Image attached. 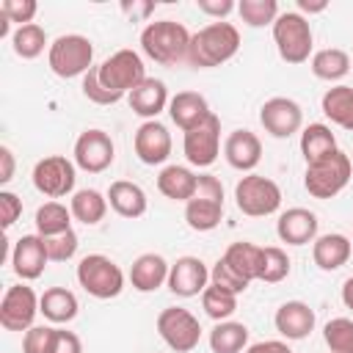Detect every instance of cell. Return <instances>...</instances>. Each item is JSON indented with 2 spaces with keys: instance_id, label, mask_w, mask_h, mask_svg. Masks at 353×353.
Instances as JSON below:
<instances>
[{
  "instance_id": "1",
  "label": "cell",
  "mask_w": 353,
  "mask_h": 353,
  "mask_svg": "<svg viewBox=\"0 0 353 353\" xmlns=\"http://www.w3.org/2000/svg\"><path fill=\"white\" fill-rule=\"evenodd\" d=\"M146 80L143 58L135 50H116L83 77V97L94 105H116Z\"/></svg>"
},
{
  "instance_id": "2",
  "label": "cell",
  "mask_w": 353,
  "mask_h": 353,
  "mask_svg": "<svg viewBox=\"0 0 353 353\" xmlns=\"http://www.w3.org/2000/svg\"><path fill=\"white\" fill-rule=\"evenodd\" d=\"M240 50V30L232 22H210L190 36L188 63L196 69H212L232 61Z\"/></svg>"
},
{
  "instance_id": "3",
  "label": "cell",
  "mask_w": 353,
  "mask_h": 353,
  "mask_svg": "<svg viewBox=\"0 0 353 353\" xmlns=\"http://www.w3.org/2000/svg\"><path fill=\"white\" fill-rule=\"evenodd\" d=\"M190 36L188 28L182 22L174 19H157L149 22L141 30V50L146 58H152L154 63L163 66H176L182 61H188V50H190Z\"/></svg>"
},
{
  "instance_id": "4",
  "label": "cell",
  "mask_w": 353,
  "mask_h": 353,
  "mask_svg": "<svg viewBox=\"0 0 353 353\" xmlns=\"http://www.w3.org/2000/svg\"><path fill=\"white\" fill-rule=\"evenodd\" d=\"M47 66L55 77L72 80V77H85L94 69V44L88 36L80 33H63L50 41L47 50Z\"/></svg>"
},
{
  "instance_id": "5",
  "label": "cell",
  "mask_w": 353,
  "mask_h": 353,
  "mask_svg": "<svg viewBox=\"0 0 353 353\" xmlns=\"http://www.w3.org/2000/svg\"><path fill=\"white\" fill-rule=\"evenodd\" d=\"M273 41H276L279 58L284 63H306L312 58L314 33H312V25L303 14L284 11L273 22Z\"/></svg>"
},
{
  "instance_id": "6",
  "label": "cell",
  "mask_w": 353,
  "mask_h": 353,
  "mask_svg": "<svg viewBox=\"0 0 353 353\" xmlns=\"http://www.w3.org/2000/svg\"><path fill=\"white\" fill-rule=\"evenodd\" d=\"M350 174H353L350 157L336 149V152L325 154L323 160L306 165L303 188H306V193L314 196V199H334L336 193H342V190L347 188Z\"/></svg>"
},
{
  "instance_id": "7",
  "label": "cell",
  "mask_w": 353,
  "mask_h": 353,
  "mask_svg": "<svg viewBox=\"0 0 353 353\" xmlns=\"http://www.w3.org/2000/svg\"><path fill=\"white\" fill-rule=\"evenodd\" d=\"M77 284L91 295V298H99V301H110L116 295H121L124 290V273L121 268L105 256V254H85L80 262H77Z\"/></svg>"
},
{
  "instance_id": "8",
  "label": "cell",
  "mask_w": 353,
  "mask_h": 353,
  "mask_svg": "<svg viewBox=\"0 0 353 353\" xmlns=\"http://www.w3.org/2000/svg\"><path fill=\"white\" fill-rule=\"evenodd\" d=\"M223 218V185L212 174H199L196 196L185 204V221L193 232H212Z\"/></svg>"
},
{
  "instance_id": "9",
  "label": "cell",
  "mask_w": 353,
  "mask_h": 353,
  "mask_svg": "<svg viewBox=\"0 0 353 353\" xmlns=\"http://www.w3.org/2000/svg\"><path fill=\"white\" fill-rule=\"evenodd\" d=\"M234 204L248 218H265L273 215L281 207V188L262 174H245L234 185Z\"/></svg>"
},
{
  "instance_id": "10",
  "label": "cell",
  "mask_w": 353,
  "mask_h": 353,
  "mask_svg": "<svg viewBox=\"0 0 353 353\" xmlns=\"http://www.w3.org/2000/svg\"><path fill=\"white\" fill-rule=\"evenodd\" d=\"M160 339L174 350V353H190L201 342V325L199 317L182 306H168L157 314L154 320Z\"/></svg>"
},
{
  "instance_id": "11",
  "label": "cell",
  "mask_w": 353,
  "mask_h": 353,
  "mask_svg": "<svg viewBox=\"0 0 353 353\" xmlns=\"http://www.w3.org/2000/svg\"><path fill=\"white\" fill-rule=\"evenodd\" d=\"M33 188L47 196V199H61V196H69L74 193V179H77V165L74 160H66L63 154H50V157H41L36 165H33Z\"/></svg>"
},
{
  "instance_id": "12",
  "label": "cell",
  "mask_w": 353,
  "mask_h": 353,
  "mask_svg": "<svg viewBox=\"0 0 353 353\" xmlns=\"http://www.w3.org/2000/svg\"><path fill=\"white\" fill-rule=\"evenodd\" d=\"M74 165L85 174H102L116 160L113 138L105 130H85L74 141Z\"/></svg>"
},
{
  "instance_id": "13",
  "label": "cell",
  "mask_w": 353,
  "mask_h": 353,
  "mask_svg": "<svg viewBox=\"0 0 353 353\" xmlns=\"http://www.w3.org/2000/svg\"><path fill=\"white\" fill-rule=\"evenodd\" d=\"M182 152H185L190 165L210 168L218 160V154H221V119L212 113L199 127L188 130L185 141H182Z\"/></svg>"
},
{
  "instance_id": "14",
  "label": "cell",
  "mask_w": 353,
  "mask_h": 353,
  "mask_svg": "<svg viewBox=\"0 0 353 353\" xmlns=\"http://www.w3.org/2000/svg\"><path fill=\"white\" fill-rule=\"evenodd\" d=\"M39 314V298L33 287L28 284H14L3 292L0 301V325L6 331H28L33 328V320Z\"/></svg>"
},
{
  "instance_id": "15",
  "label": "cell",
  "mask_w": 353,
  "mask_h": 353,
  "mask_svg": "<svg viewBox=\"0 0 353 353\" xmlns=\"http://www.w3.org/2000/svg\"><path fill=\"white\" fill-rule=\"evenodd\" d=\"M259 124L273 138H290L303 127V110L290 97H270L259 108Z\"/></svg>"
},
{
  "instance_id": "16",
  "label": "cell",
  "mask_w": 353,
  "mask_h": 353,
  "mask_svg": "<svg viewBox=\"0 0 353 353\" xmlns=\"http://www.w3.org/2000/svg\"><path fill=\"white\" fill-rule=\"evenodd\" d=\"M171 132L165 124H160L157 119L154 121H143L138 130H135V138H132V149H135V157L143 163V165H163L168 157H171Z\"/></svg>"
},
{
  "instance_id": "17",
  "label": "cell",
  "mask_w": 353,
  "mask_h": 353,
  "mask_svg": "<svg viewBox=\"0 0 353 353\" xmlns=\"http://www.w3.org/2000/svg\"><path fill=\"white\" fill-rule=\"evenodd\" d=\"M210 284V268L199 256H179L168 270V290L179 298L201 295Z\"/></svg>"
},
{
  "instance_id": "18",
  "label": "cell",
  "mask_w": 353,
  "mask_h": 353,
  "mask_svg": "<svg viewBox=\"0 0 353 353\" xmlns=\"http://www.w3.org/2000/svg\"><path fill=\"white\" fill-rule=\"evenodd\" d=\"M50 256L41 234H22L11 248V268L22 281H33L44 273Z\"/></svg>"
},
{
  "instance_id": "19",
  "label": "cell",
  "mask_w": 353,
  "mask_h": 353,
  "mask_svg": "<svg viewBox=\"0 0 353 353\" xmlns=\"http://www.w3.org/2000/svg\"><path fill=\"white\" fill-rule=\"evenodd\" d=\"M317 215L306 207H290L279 215L276 221V234L281 243L287 245H306V243H314L317 240Z\"/></svg>"
},
{
  "instance_id": "20",
  "label": "cell",
  "mask_w": 353,
  "mask_h": 353,
  "mask_svg": "<svg viewBox=\"0 0 353 353\" xmlns=\"http://www.w3.org/2000/svg\"><path fill=\"white\" fill-rule=\"evenodd\" d=\"M223 157L234 171L251 174L262 160V141L251 130H232L223 141Z\"/></svg>"
},
{
  "instance_id": "21",
  "label": "cell",
  "mask_w": 353,
  "mask_h": 353,
  "mask_svg": "<svg viewBox=\"0 0 353 353\" xmlns=\"http://www.w3.org/2000/svg\"><path fill=\"white\" fill-rule=\"evenodd\" d=\"M314 309L303 301H284L273 314V325L284 339H306L314 331Z\"/></svg>"
},
{
  "instance_id": "22",
  "label": "cell",
  "mask_w": 353,
  "mask_h": 353,
  "mask_svg": "<svg viewBox=\"0 0 353 353\" xmlns=\"http://www.w3.org/2000/svg\"><path fill=\"white\" fill-rule=\"evenodd\" d=\"M127 102H130V110L146 121H154L171 102L168 97V88L163 80L157 77H146L143 83H138L130 94H127Z\"/></svg>"
},
{
  "instance_id": "23",
  "label": "cell",
  "mask_w": 353,
  "mask_h": 353,
  "mask_svg": "<svg viewBox=\"0 0 353 353\" xmlns=\"http://www.w3.org/2000/svg\"><path fill=\"white\" fill-rule=\"evenodd\" d=\"M168 116H171V121L182 132H188V130L199 127L204 119H210L212 110H210V102H207L204 94H199V91H179L168 102Z\"/></svg>"
},
{
  "instance_id": "24",
  "label": "cell",
  "mask_w": 353,
  "mask_h": 353,
  "mask_svg": "<svg viewBox=\"0 0 353 353\" xmlns=\"http://www.w3.org/2000/svg\"><path fill=\"white\" fill-rule=\"evenodd\" d=\"M350 251H353V240L347 234H339V232L317 234V240L312 243V259L325 273L339 270L342 265H347Z\"/></svg>"
},
{
  "instance_id": "25",
  "label": "cell",
  "mask_w": 353,
  "mask_h": 353,
  "mask_svg": "<svg viewBox=\"0 0 353 353\" xmlns=\"http://www.w3.org/2000/svg\"><path fill=\"white\" fill-rule=\"evenodd\" d=\"M168 270H171V265L160 254H154V251L141 254L130 268V284L135 292H154L163 284H168Z\"/></svg>"
},
{
  "instance_id": "26",
  "label": "cell",
  "mask_w": 353,
  "mask_h": 353,
  "mask_svg": "<svg viewBox=\"0 0 353 353\" xmlns=\"http://www.w3.org/2000/svg\"><path fill=\"white\" fill-rule=\"evenodd\" d=\"M105 196H108L110 210L116 215H121V218H141L146 212V207H149V199H146L143 188L138 182H130V179L110 182Z\"/></svg>"
},
{
  "instance_id": "27",
  "label": "cell",
  "mask_w": 353,
  "mask_h": 353,
  "mask_svg": "<svg viewBox=\"0 0 353 353\" xmlns=\"http://www.w3.org/2000/svg\"><path fill=\"white\" fill-rule=\"evenodd\" d=\"M199 188V174H193L188 165H165L157 174V190L171 201H190Z\"/></svg>"
},
{
  "instance_id": "28",
  "label": "cell",
  "mask_w": 353,
  "mask_h": 353,
  "mask_svg": "<svg viewBox=\"0 0 353 353\" xmlns=\"http://www.w3.org/2000/svg\"><path fill=\"white\" fill-rule=\"evenodd\" d=\"M77 309H80L77 295L72 290H66V287H50L39 298V312L50 323H58V325L61 323H72L77 317Z\"/></svg>"
},
{
  "instance_id": "29",
  "label": "cell",
  "mask_w": 353,
  "mask_h": 353,
  "mask_svg": "<svg viewBox=\"0 0 353 353\" xmlns=\"http://www.w3.org/2000/svg\"><path fill=\"white\" fill-rule=\"evenodd\" d=\"M320 108L325 113V119L342 130H350L353 132V88L339 83V85H331L323 99H320Z\"/></svg>"
},
{
  "instance_id": "30",
  "label": "cell",
  "mask_w": 353,
  "mask_h": 353,
  "mask_svg": "<svg viewBox=\"0 0 353 353\" xmlns=\"http://www.w3.org/2000/svg\"><path fill=\"white\" fill-rule=\"evenodd\" d=\"M309 69H312V74L317 80L336 83V80H342L350 72V55L345 50H339V47H325V50L312 52Z\"/></svg>"
},
{
  "instance_id": "31",
  "label": "cell",
  "mask_w": 353,
  "mask_h": 353,
  "mask_svg": "<svg viewBox=\"0 0 353 353\" xmlns=\"http://www.w3.org/2000/svg\"><path fill=\"white\" fill-rule=\"evenodd\" d=\"M331 152H336V135L331 132L328 124L314 121V124H309V127L301 130V154H303L306 165L323 160Z\"/></svg>"
},
{
  "instance_id": "32",
  "label": "cell",
  "mask_w": 353,
  "mask_h": 353,
  "mask_svg": "<svg viewBox=\"0 0 353 353\" xmlns=\"http://www.w3.org/2000/svg\"><path fill=\"white\" fill-rule=\"evenodd\" d=\"M108 196H102L99 190L94 188H83V190H74L72 193V201H69V210H72V218L85 223V226H97L105 212H108Z\"/></svg>"
},
{
  "instance_id": "33",
  "label": "cell",
  "mask_w": 353,
  "mask_h": 353,
  "mask_svg": "<svg viewBox=\"0 0 353 353\" xmlns=\"http://www.w3.org/2000/svg\"><path fill=\"white\" fill-rule=\"evenodd\" d=\"M245 347H248V325L245 323L223 320V323H215V328L210 331L212 353H245Z\"/></svg>"
},
{
  "instance_id": "34",
  "label": "cell",
  "mask_w": 353,
  "mask_h": 353,
  "mask_svg": "<svg viewBox=\"0 0 353 353\" xmlns=\"http://www.w3.org/2000/svg\"><path fill=\"white\" fill-rule=\"evenodd\" d=\"M223 259L248 281L259 279V262H262V245H254L248 240H237L223 251Z\"/></svg>"
},
{
  "instance_id": "35",
  "label": "cell",
  "mask_w": 353,
  "mask_h": 353,
  "mask_svg": "<svg viewBox=\"0 0 353 353\" xmlns=\"http://www.w3.org/2000/svg\"><path fill=\"white\" fill-rule=\"evenodd\" d=\"M33 223H36V234H41V237L61 234V232L72 229V210L61 201H44L36 210Z\"/></svg>"
},
{
  "instance_id": "36",
  "label": "cell",
  "mask_w": 353,
  "mask_h": 353,
  "mask_svg": "<svg viewBox=\"0 0 353 353\" xmlns=\"http://www.w3.org/2000/svg\"><path fill=\"white\" fill-rule=\"evenodd\" d=\"M11 47L22 61H33V58H39L44 52V47L50 50V41H47L44 28L30 22V25H22V28H17L11 33Z\"/></svg>"
},
{
  "instance_id": "37",
  "label": "cell",
  "mask_w": 353,
  "mask_h": 353,
  "mask_svg": "<svg viewBox=\"0 0 353 353\" xmlns=\"http://www.w3.org/2000/svg\"><path fill=\"white\" fill-rule=\"evenodd\" d=\"M201 309L215 323H223V320H229L237 312V295L229 292V290H223V287L207 284V290L201 292Z\"/></svg>"
},
{
  "instance_id": "38",
  "label": "cell",
  "mask_w": 353,
  "mask_h": 353,
  "mask_svg": "<svg viewBox=\"0 0 353 353\" xmlns=\"http://www.w3.org/2000/svg\"><path fill=\"white\" fill-rule=\"evenodd\" d=\"M290 256L279 245H265L262 248V262H259V281L265 284H279L290 276Z\"/></svg>"
},
{
  "instance_id": "39",
  "label": "cell",
  "mask_w": 353,
  "mask_h": 353,
  "mask_svg": "<svg viewBox=\"0 0 353 353\" xmlns=\"http://www.w3.org/2000/svg\"><path fill=\"white\" fill-rule=\"evenodd\" d=\"M237 14L248 28H265L279 19V3L276 0H240Z\"/></svg>"
},
{
  "instance_id": "40",
  "label": "cell",
  "mask_w": 353,
  "mask_h": 353,
  "mask_svg": "<svg viewBox=\"0 0 353 353\" xmlns=\"http://www.w3.org/2000/svg\"><path fill=\"white\" fill-rule=\"evenodd\" d=\"M323 339L331 353H353V320L350 317H331L323 325Z\"/></svg>"
},
{
  "instance_id": "41",
  "label": "cell",
  "mask_w": 353,
  "mask_h": 353,
  "mask_svg": "<svg viewBox=\"0 0 353 353\" xmlns=\"http://www.w3.org/2000/svg\"><path fill=\"white\" fill-rule=\"evenodd\" d=\"M210 284H215V287H223V290H229V292H234V295H240V292H245L248 290V279H243L223 256L210 268Z\"/></svg>"
},
{
  "instance_id": "42",
  "label": "cell",
  "mask_w": 353,
  "mask_h": 353,
  "mask_svg": "<svg viewBox=\"0 0 353 353\" xmlns=\"http://www.w3.org/2000/svg\"><path fill=\"white\" fill-rule=\"evenodd\" d=\"M41 240H44V248H47L50 262H69V259L77 254V245H80L74 229H66V232H61V234L41 237Z\"/></svg>"
},
{
  "instance_id": "43",
  "label": "cell",
  "mask_w": 353,
  "mask_h": 353,
  "mask_svg": "<svg viewBox=\"0 0 353 353\" xmlns=\"http://www.w3.org/2000/svg\"><path fill=\"white\" fill-rule=\"evenodd\" d=\"M58 328L52 325H33L22 334V353H52L55 350Z\"/></svg>"
},
{
  "instance_id": "44",
  "label": "cell",
  "mask_w": 353,
  "mask_h": 353,
  "mask_svg": "<svg viewBox=\"0 0 353 353\" xmlns=\"http://www.w3.org/2000/svg\"><path fill=\"white\" fill-rule=\"evenodd\" d=\"M0 11L11 22H17V28H22V25H30L33 22V17L39 11V3L36 0H3L0 3Z\"/></svg>"
},
{
  "instance_id": "45",
  "label": "cell",
  "mask_w": 353,
  "mask_h": 353,
  "mask_svg": "<svg viewBox=\"0 0 353 353\" xmlns=\"http://www.w3.org/2000/svg\"><path fill=\"white\" fill-rule=\"evenodd\" d=\"M22 215V199L11 190H0V223L3 229H11Z\"/></svg>"
},
{
  "instance_id": "46",
  "label": "cell",
  "mask_w": 353,
  "mask_h": 353,
  "mask_svg": "<svg viewBox=\"0 0 353 353\" xmlns=\"http://www.w3.org/2000/svg\"><path fill=\"white\" fill-rule=\"evenodd\" d=\"M196 6L201 14L212 17L215 22H223L232 11H237V3H232V0H196Z\"/></svg>"
},
{
  "instance_id": "47",
  "label": "cell",
  "mask_w": 353,
  "mask_h": 353,
  "mask_svg": "<svg viewBox=\"0 0 353 353\" xmlns=\"http://www.w3.org/2000/svg\"><path fill=\"white\" fill-rule=\"evenodd\" d=\"M52 353H83V342L74 331H66V328H58V336H55V350Z\"/></svg>"
},
{
  "instance_id": "48",
  "label": "cell",
  "mask_w": 353,
  "mask_h": 353,
  "mask_svg": "<svg viewBox=\"0 0 353 353\" xmlns=\"http://www.w3.org/2000/svg\"><path fill=\"white\" fill-rule=\"evenodd\" d=\"M245 353H292L287 342L281 339H265V342H254L245 347Z\"/></svg>"
},
{
  "instance_id": "49",
  "label": "cell",
  "mask_w": 353,
  "mask_h": 353,
  "mask_svg": "<svg viewBox=\"0 0 353 353\" xmlns=\"http://www.w3.org/2000/svg\"><path fill=\"white\" fill-rule=\"evenodd\" d=\"M0 163H3V168H0V182L6 185V182L14 179V152H11L8 146H0Z\"/></svg>"
},
{
  "instance_id": "50",
  "label": "cell",
  "mask_w": 353,
  "mask_h": 353,
  "mask_svg": "<svg viewBox=\"0 0 353 353\" xmlns=\"http://www.w3.org/2000/svg\"><path fill=\"white\" fill-rule=\"evenodd\" d=\"M325 8H328L325 0H298V14H320Z\"/></svg>"
},
{
  "instance_id": "51",
  "label": "cell",
  "mask_w": 353,
  "mask_h": 353,
  "mask_svg": "<svg viewBox=\"0 0 353 353\" xmlns=\"http://www.w3.org/2000/svg\"><path fill=\"white\" fill-rule=\"evenodd\" d=\"M121 8H124L130 17H146V14H152V11H154V6H152V3H138V6H135V3H132V6H130V3H124Z\"/></svg>"
},
{
  "instance_id": "52",
  "label": "cell",
  "mask_w": 353,
  "mask_h": 353,
  "mask_svg": "<svg viewBox=\"0 0 353 353\" xmlns=\"http://www.w3.org/2000/svg\"><path fill=\"white\" fill-rule=\"evenodd\" d=\"M342 303L347 306V309H353V276H347L345 281H342Z\"/></svg>"
},
{
  "instance_id": "53",
  "label": "cell",
  "mask_w": 353,
  "mask_h": 353,
  "mask_svg": "<svg viewBox=\"0 0 353 353\" xmlns=\"http://www.w3.org/2000/svg\"><path fill=\"white\" fill-rule=\"evenodd\" d=\"M8 30H11V19L0 11V39H6V36H8Z\"/></svg>"
}]
</instances>
